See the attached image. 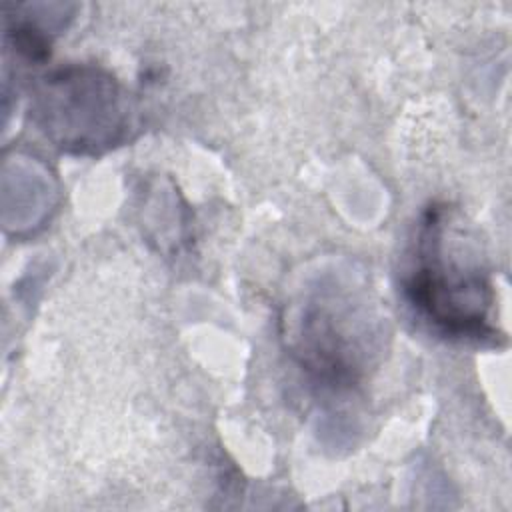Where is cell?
Here are the masks:
<instances>
[{"mask_svg": "<svg viewBox=\"0 0 512 512\" xmlns=\"http://www.w3.org/2000/svg\"><path fill=\"white\" fill-rule=\"evenodd\" d=\"M460 224L448 204L426 208L400 290L414 316L434 334L460 342L498 344L502 334L490 322L494 304L490 276Z\"/></svg>", "mask_w": 512, "mask_h": 512, "instance_id": "1", "label": "cell"}, {"mask_svg": "<svg viewBox=\"0 0 512 512\" xmlns=\"http://www.w3.org/2000/svg\"><path fill=\"white\" fill-rule=\"evenodd\" d=\"M32 116L60 148L96 154L118 144L130 124L122 86L96 66H66L46 74L32 96Z\"/></svg>", "mask_w": 512, "mask_h": 512, "instance_id": "3", "label": "cell"}, {"mask_svg": "<svg viewBox=\"0 0 512 512\" xmlns=\"http://www.w3.org/2000/svg\"><path fill=\"white\" fill-rule=\"evenodd\" d=\"M288 318V348L306 376L324 390L356 388L380 352V318L360 290L338 278L314 280Z\"/></svg>", "mask_w": 512, "mask_h": 512, "instance_id": "2", "label": "cell"}]
</instances>
